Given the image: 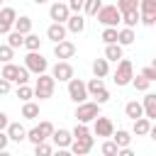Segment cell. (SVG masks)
Masks as SVG:
<instances>
[{"label":"cell","instance_id":"6da1fadb","mask_svg":"<svg viewBox=\"0 0 156 156\" xmlns=\"http://www.w3.org/2000/svg\"><path fill=\"white\" fill-rule=\"evenodd\" d=\"M115 85H119V88H124V85H132V80H134V66H132V61L129 58H122L119 63H117V71H115Z\"/></svg>","mask_w":156,"mask_h":156},{"label":"cell","instance_id":"7a4b0ae2","mask_svg":"<svg viewBox=\"0 0 156 156\" xmlns=\"http://www.w3.org/2000/svg\"><path fill=\"white\" fill-rule=\"evenodd\" d=\"M54 132H56V129H54V124H51L49 119H44V122H39L37 127H32V129H29V136H27V139H29L34 146H39V144H44L49 136H54Z\"/></svg>","mask_w":156,"mask_h":156},{"label":"cell","instance_id":"3957f363","mask_svg":"<svg viewBox=\"0 0 156 156\" xmlns=\"http://www.w3.org/2000/svg\"><path fill=\"white\" fill-rule=\"evenodd\" d=\"M54 85H56V78L44 73V76H37V83H34V95L39 100H49L54 95Z\"/></svg>","mask_w":156,"mask_h":156},{"label":"cell","instance_id":"277c9868","mask_svg":"<svg viewBox=\"0 0 156 156\" xmlns=\"http://www.w3.org/2000/svg\"><path fill=\"white\" fill-rule=\"evenodd\" d=\"M68 98H71L76 105L88 102V98H90V93H88V83H83L80 78H73V80L68 83Z\"/></svg>","mask_w":156,"mask_h":156},{"label":"cell","instance_id":"5b68a950","mask_svg":"<svg viewBox=\"0 0 156 156\" xmlns=\"http://www.w3.org/2000/svg\"><path fill=\"white\" fill-rule=\"evenodd\" d=\"M100 117V105L98 102H83L76 107V119L80 124H88V122H95Z\"/></svg>","mask_w":156,"mask_h":156},{"label":"cell","instance_id":"8992f818","mask_svg":"<svg viewBox=\"0 0 156 156\" xmlns=\"http://www.w3.org/2000/svg\"><path fill=\"white\" fill-rule=\"evenodd\" d=\"M98 22L105 24V27H115V29H117V24L122 22V12L117 10V5H105V7L98 12Z\"/></svg>","mask_w":156,"mask_h":156},{"label":"cell","instance_id":"52a82bcc","mask_svg":"<svg viewBox=\"0 0 156 156\" xmlns=\"http://www.w3.org/2000/svg\"><path fill=\"white\" fill-rule=\"evenodd\" d=\"M24 66L32 71V73H37V76H44L46 73V68H49V61L39 54V51H29L27 56H24Z\"/></svg>","mask_w":156,"mask_h":156},{"label":"cell","instance_id":"ba28073f","mask_svg":"<svg viewBox=\"0 0 156 156\" xmlns=\"http://www.w3.org/2000/svg\"><path fill=\"white\" fill-rule=\"evenodd\" d=\"M20 17H17V12L12 10V7H2L0 10V34L2 37H7L10 32H15V22H17Z\"/></svg>","mask_w":156,"mask_h":156},{"label":"cell","instance_id":"9c48e42d","mask_svg":"<svg viewBox=\"0 0 156 156\" xmlns=\"http://www.w3.org/2000/svg\"><path fill=\"white\" fill-rule=\"evenodd\" d=\"M71 7H68V2H54L51 7H49V17L54 20V22H58V24H63V22H68L71 20Z\"/></svg>","mask_w":156,"mask_h":156},{"label":"cell","instance_id":"30bf717a","mask_svg":"<svg viewBox=\"0 0 156 156\" xmlns=\"http://www.w3.org/2000/svg\"><path fill=\"white\" fill-rule=\"evenodd\" d=\"M51 76H54L56 80H66V83H71V80H73V66H71L68 61H56L54 68H51Z\"/></svg>","mask_w":156,"mask_h":156},{"label":"cell","instance_id":"8fae6325","mask_svg":"<svg viewBox=\"0 0 156 156\" xmlns=\"http://www.w3.org/2000/svg\"><path fill=\"white\" fill-rule=\"evenodd\" d=\"M141 24L144 27L156 24V0H141Z\"/></svg>","mask_w":156,"mask_h":156},{"label":"cell","instance_id":"7c38bea8","mask_svg":"<svg viewBox=\"0 0 156 156\" xmlns=\"http://www.w3.org/2000/svg\"><path fill=\"white\" fill-rule=\"evenodd\" d=\"M93 132L95 136H115V124L110 117H98L93 122Z\"/></svg>","mask_w":156,"mask_h":156},{"label":"cell","instance_id":"4fadbf2b","mask_svg":"<svg viewBox=\"0 0 156 156\" xmlns=\"http://www.w3.org/2000/svg\"><path fill=\"white\" fill-rule=\"evenodd\" d=\"M73 54H76V44L73 41H61V44H54V56L58 58V61H68V58H73Z\"/></svg>","mask_w":156,"mask_h":156},{"label":"cell","instance_id":"5bb4252c","mask_svg":"<svg viewBox=\"0 0 156 156\" xmlns=\"http://www.w3.org/2000/svg\"><path fill=\"white\" fill-rule=\"evenodd\" d=\"M66 32H68L66 24L54 22V24H49V29H46V39H51L54 44H61V41H66Z\"/></svg>","mask_w":156,"mask_h":156},{"label":"cell","instance_id":"9a60e30c","mask_svg":"<svg viewBox=\"0 0 156 156\" xmlns=\"http://www.w3.org/2000/svg\"><path fill=\"white\" fill-rule=\"evenodd\" d=\"M51 139H54V144H56L58 149H68V146L76 141V139H73V132H68V129H56Z\"/></svg>","mask_w":156,"mask_h":156},{"label":"cell","instance_id":"2e32d148","mask_svg":"<svg viewBox=\"0 0 156 156\" xmlns=\"http://www.w3.org/2000/svg\"><path fill=\"white\" fill-rule=\"evenodd\" d=\"M124 115H127L132 122H136V119H141V117H144V105H141V102H136V100H129V102L124 105Z\"/></svg>","mask_w":156,"mask_h":156},{"label":"cell","instance_id":"e0dca14e","mask_svg":"<svg viewBox=\"0 0 156 156\" xmlns=\"http://www.w3.org/2000/svg\"><path fill=\"white\" fill-rule=\"evenodd\" d=\"M7 134H10V139H12V141H17V144H20V141H24V139L29 136V132H27L20 122H12V124L7 127Z\"/></svg>","mask_w":156,"mask_h":156},{"label":"cell","instance_id":"ac0fdd59","mask_svg":"<svg viewBox=\"0 0 156 156\" xmlns=\"http://www.w3.org/2000/svg\"><path fill=\"white\" fill-rule=\"evenodd\" d=\"M141 105H144V117L156 119V93H146Z\"/></svg>","mask_w":156,"mask_h":156},{"label":"cell","instance_id":"d6986e66","mask_svg":"<svg viewBox=\"0 0 156 156\" xmlns=\"http://www.w3.org/2000/svg\"><path fill=\"white\" fill-rule=\"evenodd\" d=\"M17 76H20V66H17V63H2L0 78H5V80H10V83H17Z\"/></svg>","mask_w":156,"mask_h":156},{"label":"cell","instance_id":"ffe728a7","mask_svg":"<svg viewBox=\"0 0 156 156\" xmlns=\"http://www.w3.org/2000/svg\"><path fill=\"white\" fill-rule=\"evenodd\" d=\"M93 144H95V139H85V141H73L71 144V151H73V156H85L90 149H93Z\"/></svg>","mask_w":156,"mask_h":156},{"label":"cell","instance_id":"44dd1931","mask_svg":"<svg viewBox=\"0 0 156 156\" xmlns=\"http://www.w3.org/2000/svg\"><path fill=\"white\" fill-rule=\"evenodd\" d=\"M122 54H124V51H122V44H107V46H105V58H107V61H117V63H119V61L124 58Z\"/></svg>","mask_w":156,"mask_h":156},{"label":"cell","instance_id":"7402d4cb","mask_svg":"<svg viewBox=\"0 0 156 156\" xmlns=\"http://www.w3.org/2000/svg\"><path fill=\"white\" fill-rule=\"evenodd\" d=\"M110 73V61L107 58H95L93 61V76L95 78H105Z\"/></svg>","mask_w":156,"mask_h":156},{"label":"cell","instance_id":"603a6c76","mask_svg":"<svg viewBox=\"0 0 156 156\" xmlns=\"http://www.w3.org/2000/svg\"><path fill=\"white\" fill-rule=\"evenodd\" d=\"M151 127H154V124H151V119H149V117H141V119H136V122H134L132 132H134L136 136H146V134L151 132Z\"/></svg>","mask_w":156,"mask_h":156},{"label":"cell","instance_id":"cb8c5ba5","mask_svg":"<svg viewBox=\"0 0 156 156\" xmlns=\"http://www.w3.org/2000/svg\"><path fill=\"white\" fill-rule=\"evenodd\" d=\"M66 27H68V32L80 34V32L85 29V20H83V15H71V20L66 22Z\"/></svg>","mask_w":156,"mask_h":156},{"label":"cell","instance_id":"d4e9b609","mask_svg":"<svg viewBox=\"0 0 156 156\" xmlns=\"http://www.w3.org/2000/svg\"><path fill=\"white\" fill-rule=\"evenodd\" d=\"M112 141H115L119 149H129V144H132V134H129L127 129H117L115 136H112Z\"/></svg>","mask_w":156,"mask_h":156},{"label":"cell","instance_id":"484cf974","mask_svg":"<svg viewBox=\"0 0 156 156\" xmlns=\"http://www.w3.org/2000/svg\"><path fill=\"white\" fill-rule=\"evenodd\" d=\"M117 10H119L122 15L136 12V10H141V2H139V0H117Z\"/></svg>","mask_w":156,"mask_h":156},{"label":"cell","instance_id":"4316f807","mask_svg":"<svg viewBox=\"0 0 156 156\" xmlns=\"http://www.w3.org/2000/svg\"><path fill=\"white\" fill-rule=\"evenodd\" d=\"M15 29L20 32V34H32V17H27V15H22L17 22H15Z\"/></svg>","mask_w":156,"mask_h":156},{"label":"cell","instance_id":"83f0119b","mask_svg":"<svg viewBox=\"0 0 156 156\" xmlns=\"http://www.w3.org/2000/svg\"><path fill=\"white\" fill-rule=\"evenodd\" d=\"M100 39H102L105 44H119V29H115V27H105Z\"/></svg>","mask_w":156,"mask_h":156},{"label":"cell","instance_id":"f1b7e54d","mask_svg":"<svg viewBox=\"0 0 156 156\" xmlns=\"http://www.w3.org/2000/svg\"><path fill=\"white\" fill-rule=\"evenodd\" d=\"M122 22H124V27H129V29H134L139 22H141V10H136V12H127V15H122Z\"/></svg>","mask_w":156,"mask_h":156},{"label":"cell","instance_id":"f546056e","mask_svg":"<svg viewBox=\"0 0 156 156\" xmlns=\"http://www.w3.org/2000/svg\"><path fill=\"white\" fill-rule=\"evenodd\" d=\"M5 44H10L12 49H20V46H24V34H20V32L15 29V32H10V34L5 37Z\"/></svg>","mask_w":156,"mask_h":156},{"label":"cell","instance_id":"4dcf8cb0","mask_svg":"<svg viewBox=\"0 0 156 156\" xmlns=\"http://www.w3.org/2000/svg\"><path fill=\"white\" fill-rule=\"evenodd\" d=\"M22 117L24 119H37L39 117V105L37 102H24L22 105Z\"/></svg>","mask_w":156,"mask_h":156},{"label":"cell","instance_id":"1f68e13d","mask_svg":"<svg viewBox=\"0 0 156 156\" xmlns=\"http://www.w3.org/2000/svg\"><path fill=\"white\" fill-rule=\"evenodd\" d=\"M73 139H78V141H85V139H93V134H90V129H88V124H76L73 127Z\"/></svg>","mask_w":156,"mask_h":156},{"label":"cell","instance_id":"d6a6232c","mask_svg":"<svg viewBox=\"0 0 156 156\" xmlns=\"http://www.w3.org/2000/svg\"><path fill=\"white\" fill-rule=\"evenodd\" d=\"M134 29H129V27H122L119 29V44L122 46H129V44H134Z\"/></svg>","mask_w":156,"mask_h":156},{"label":"cell","instance_id":"836d02e7","mask_svg":"<svg viewBox=\"0 0 156 156\" xmlns=\"http://www.w3.org/2000/svg\"><path fill=\"white\" fill-rule=\"evenodd\" d=\"M17 98H20L22 102H32V98H37V95H34V88H29V85H17Z\"/></svg>","mask_w":156,"mask_h":156},{"label":"cell","instance_id":"e575fe53","mask_svg":"<svg viewBox=\"0 0 156 156\" xmlns=\"http://www.w3.org/2000/svg\"><path fill=\"white\" fill-rule=\"evenodd\" d=\"M102 7H105V5H102L100 0H85V7H83V12H85V15H90V17H93V15L98 17V12H100Z\"/></svg>","mask_w":156,"mask_h":156},{"label":"cell","instance_id":"d590c367","mask_svg":"<svg viewBox=\"0 0 156 156\" xmlns=\"http://www.w3.org/2000/svg\"><path fill=\"white\" fill-rule=\"evenodd\" d=\"M24 46H27V51H37V49L41 46L39 34H27V37H24Z\"/></svg>","mask_w":156,"mask_h":156},{"label":"cell","instance_id":"8d00e7d4","mask_svg":"<svg viewBox=\"0 0 156 156\" xmlns=\"http://www.w3.org/2000/svg\"><path fill=\"white\" fill-rule=\"evenodd\" d=\"M100 151H102V156H119V146L110 139V141H105L102 146H100Z\"/></svg>","mask_w":156,"mask_h":156},{"label":"cell","instance_id":"74e56055","mask_svg":"<svg viewBox=\"0 0 156 156\" xmlns=\"http://www.w3.org/2000/svg\"><path fill=\"white\" fill-rule=\"evenodd\" d=\"M12 56H15V49L10 44H2L0 46V61L2 63H12Z\"/></svg>","mask_w":156,"mask_h":156},{"label":"cell","instance_id":"f35d334b","mask_svg":"<svg viewBox=\"0 0 156 156\" xmlns=\"http://www.w3.org/2000/svg\"><path fill=\"white\" fill-rule=\"evenodd\" d=\"M149 83H151V80H146L141 73H139V76H134V80H132L134 90H139V93H146V90H149Z\"/></svg>","mask_w":156,"mask_h":156},{"label":"cell","instance_id":"ab89813d","mask_svg":"<svg viewBox=\"0 0 156 156\" xmlns=\"http://www.w3.org/2000/svg\"><path fill=\"white\" fill-rule=\"evenodd\" d=\"M34 156H54V146L49 141H44L39 146H34Z\"/></svg>","mask_w":156,"mask_h":156},{"label":"cell","instance_id":"60d3db41","mask_svg":"<svg viewBox=\"0 0 156 156\" xmlns=\"http://www.w3.org/2000/svg\"><path fill=\"white\" fill-rule=\"evenodd\" d=\"M102 88H105V80H102V78H93V80L88 83V93H90V98H93L95 93H100Z\"/></svg>","mask_w":156,"mask_h":156},{"label":"cell","instance_id":"b9f144b4","mask_svg":"<svg viewBox=\"0 0 156 156\" xmlns=\"http://www.w3.org/2000/svg\"><path fill=\"white\" fill-rule=\"evenodd\" d=\"M93 98H95V102H98V105H105V102L110 100V90H107V88H102V90H100V93H95Z\"/></svg>","mask_w":156,"mask_h":156},{"label":"cell","instance_id":"7bdbcfd3","mask_svg":"<svg viewBox=\"0 0 156 156\" xmlns=\"http://www.w3.org/2000/svg\"><path fill=\"white\" fill-rule=\"evenodd\" d=\"M141 76L146 80H156V68L154 66H146V68H141Z\"/></svg>","mask_w":156,"mask_h":156},{"label":"cell","instance_id":"ee69618b","mask_svg":"<svg viewBox=\"0 0 156 156\" xmlns=\"http://www.w3.org/2000/svg\"><path fill=\"white\" fill-rule=\"evenodd\" d=\"M10 134L7 132H0V151H7V144H10Z\"/></svg>","mask_w":156,"mask_h":156},{"label":"cell","instance_id":"f6af8a7d","mask_svg":"<svg viewBox=\"0 0 156 156\" xmlns=\"http://www.w3.org/2000/svg\"><path fill=\"white\" fill-rule=\"evenodd\" d=\"M0 93H2V95H7V93H10V80L0 78Z\"/></svg>","mask_w":156,"mask_h":156},{"label":"cell","instance_id":"bcb514c9","mask_svg":"<svg viewBox=\"0 0 156 156\" xmlns=\"http://www.w3.org/2000/svg\"><path fill=\"white\" fill-rule=\"evenodd\" d=\"M54 156H73V151L71 149H58V151H54Z\"/></svg>","mask_w":156,"mask_h":156},{"label":"cell","instance_id":"7dc6e473","mask_svg":"<svg viewBox=\"0 0 156 156\" xmlns=\"http://www.w3.org/2000/svg\"><path fill=\"white\" fill-rule=\"evenodd\" d=\"M119 156H136L132 149H119Z\"/></svg>","mask_w":156,"mask_h":156},{"label":"cell","instance_id":"c3c4849f","mask_svg":"<svg viewBox=\"0 0 156 156\" xmlns=\"http://www.w3.org/2000/svg\"><path fill=\"white\" fill-rule=\"evenodd\" d=\"M149 136H151V139H154V141H156V124H154V127H151V132H149Z\"/></svg>","mask_w":156,"mask_h":156},{"label":"cell","instance_id":"681fc988","mask_svg":"<svg viewBox=\"0 0 156 156\" xmlns=\"http://www.w3.org/2000/svg\"><path fill=\"white\" fill-rule=\"evenodd\" d=\"M44 2H46V0H34V5H44Z\"/></svg>","mask_w":156,"mask_h":156},{"label":"cell","instance_id":"f907efd6","mask_svg":"<svg viewBox=\"0 0 156 156\" xmlns=\"http://www.w3.org/2000/svg\"><path fill=\"white\" fill-rule=\"evenodd\" d=\"M0 156H12V154H10V151H2V154H0Z\"/></svg>","mask_w":156,"mask_h":156},{"label":"cell","instance_id":"816d5d0a","mask_svg":"<svg viewBox=\"0 0 156 156\" xmlns=\"http://www.w3.org/2000/svg\"><path fill=\"white\" fill-rule=\"evenodd\" d=\"M151 66H154V68H156V58H154V61H151Z\"/></svg>","mask_w":156,"mask_h":156},{"label":"cell","instance_id":"f5cc1de1","mask_svg":"<svg viewBox=\"0 0 156 156\" xmlns=\"http://www.w3.org/2000/svg\"><path fill=\"white\" fill-rule=\"evenodd\" d=\"M54 2H63V0H54Z\"/></svg>","mask_w":156,"mask_h":156},{"label":"cell","instance_id":"db71d44e","mask_svg":"<svg viewBox=\"0 0 156 156\" xmlns=\"http://www.w3.org/2000/svg\"><path fill=\"white\" fill-rule=\"evenodd\" d=\"M0 2H2V0H0Z\"/></svg>","mask_w":156,"mask_h":156}]
</instances>
